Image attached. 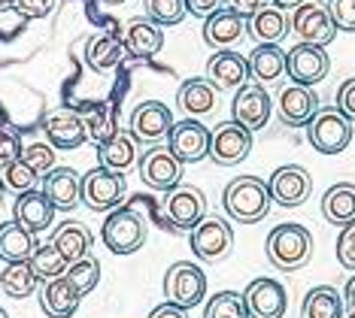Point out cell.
<instances>
[{"mask_svg": "<svg viewBox=\"0 0 355 318\" xmlns=\"http://www.w3.org/2000/svg\"><path fill=\"white\" fill-rule=\"evenodd\" d=\"M222 203H225V212L240 224H255L261 222L264 215L270 212V188L264 179L258 176H237L225 185V194H222Z\"/></svg>", "mask_w": 355, "mask_h": 318, "instance_id": "1", "label": "cell"}, {"mask_svg": "<svg viewBox=\"0 0 355 318\" xmlns=\"http://www.w3.org/2000/svg\"><path fill=\"white\" fill-rule=\"evenodd\" d=\"M313 258V233L304 224L286 222L277 224L268 236V260L282 273H295L310 264Z\"/></svg>", "mask_w": 355, "mask_h": 318, "instance_id": "2", "label": "cell"}, {"mask_svg": "<svg viewBox=\"0 0 355 318\" xmlns=\"http://www.w3.org/2000/svg\"><path fill=\"white\" fill-rule=\"evenodd\" d=\"M306 140L319 154H340L352 143V121L337 106H328V109L319 106V112L306 125Z\"/></svg>", "mask_w": 355, "mask_h": 318, "instance_id": "3", "label": "cell"}, {"mask_svg": "<svg viewBox=\"0 0 355 318\" xmlns=\"http://www.w3.org/2000/svg\"><path fill=\"white\" fill-rule=\"evenodd\" d=\"M103 246H107L112 255H134L137 249H143L146 242V224L137 215L134 209H112L107 215V222L101 227Z\"/></svg>", "mask_w": 355, "mask_h": 318, "instance_id": "4", "label": "cell"}, {"mask_svg": "<svg viewBox=\"0 0 355 318\" xmlns=\"http://www.w3.org/2000/svg\"><path fill=\"white\" fill-rule=\"evenodd\" d=\"M125 194H128V185L119 170H110L101 164L83 176V203L94 212L116 209L125 200Z\"/></svg>", "mask_w": 355, "mask_h": 318, "instance_id": "5", "label": "cell"}, {"mask_svg": "<svg viewBox=\"0 0 355 318\" xmlns=\"http://www.w3.org/2000/svg\"><path fill=\"white\" fill-rule=\"evenodd\" d=\"M252 152V130L240 121H222L209 130V158L219 167H234L249 158Z\"/></svg>", "mask_w": 355, "mask_h": 318, "instance_id": "6", "label": "cell"}, {"mask_svg": "<svg viewBox=\"0 0 355 318\" xmlns=\"http://www.w3.org/2000/svg\"><path fill=\"white\" fill-rule=\"evenodd\" d=\"M182 161L167 149V145H149L140 158V179L152 191H173L182 182Z\"/></svg>", "mask_w": 355, "mask_h": 318, "instance_id": "7", "label": "cell"}, {"mask_svg": "<svg viewBox=\"0 0 355 318\" xmlns=\"http://www.w3.org/2000/svg\"><path fill=\"white\" fill-rule=\"evenodd\" d=\"M288 28L295 30V37L301 43H313V46H328L337 37V24L331 19L328 6L313 3V0H304L301 6H295Z\"/></svg>", "mask_w": 355, "mask_h": 318, "instance_id": "8", "label": "cell"}, {"mask_svg": "<svg viewBox=\"0 0 355 318\" xmlns=\"http://www.w3.org/2000/svg\"><path fill=\"white\" fill-rule=\"evenodd\" d=\"M164 218L176 231H191L207 218V197L195 185H176L164 197Z\"/></svg>", "mask_w": 355, "mask_h": 318, "instance_id": "9", "label": "cell"}, {"mask_svg": "<svg viewBox=\"0 0 355 318\" xmlns=\"http://www.w3.org/2000/svg\"><path fill=\"white\" fill-rule=\"evenodd\" d=\"M131 136L137 143H146V145H161L167 140L173 127V112L167 109V103L161 100H140L131 112Z\"/></svg>", "mask_w": 355, "mask_h": 318, "instance_id": "10", "label": "cell"}, {"mask_svg": "<svg viewBox=\"0 0 355 318\" xmlns=\"http://www.w3.org/2000/svg\"><path fill=\"white\" fill-rule=\"evenodd\" d=\"M164 294L171 303L182 306V309H191L198 306L207 294V276L200 267L189 264V260H180V264L167 267L164 273Z\"/></svg>", "mask_w": 355, "mask_h": 318, "instance_id": "11", "label": "cell"}, {"mask_svg": "<svg viewBox=\"0 0 355 318\" xmlns=\"http://www.w3.org/2000/svg\"><path fill=\"white\" fill-rule=\"evenodd\" d=\"M234 249V231L225 218H204L198 227H191V251L204 264H219Z\"/></svg>", "mask_w": 355, "mask_h": 318, "instance_id": "12", "label": "cell"}, {"mask_svg": "<svg viewBox=\"0 0 355 318\" xmlns=\"http://www.w3.org/2000/svg\"><path fill=\"white\" fill-rule=\"evenodd\" d=\"M331 70V58L325 46L313 43H297L295 48L286 52V73L297 85H319Z\"/></svg>", "mask_w": 355, "mask_h": 318, "instance_id": "13", "label": "cell"}, {"mask_svg": "<svg viewBox=\"0 0 355 318\" xmlns=\"http://www.w3.org/2000/svg\"><path fill=\"white\" fill-rule=\"evenodd\" d=\"M319 112V94L313 85H282L277 94V116L286 127H306Z\"/></svg>", "mask_w": 355, "mask_h": 318, "instance_id": "14", "label": "cell"}, {"mask_svg": "<svg viewBox=\"0 0 355 318\" xmlns=\"http://www.w3.org/2000/svg\"><path fill=\"white\" fill-rule=\"evenodd\" d=\"M167 149H171L182 164H198L209 158V127H204L198 118L173 121L171 134H167Z\"/></svg>", "mask_w": 355, "mask_h": 318, "instance_id": "15", "label": "cell"}, {"mask_svg": "<svg viewBox=\"0 0 355 318\" xmlns=\"http://www.w3.org/2000/svg\"><path fill=\"white\" fill-rule=\"evenodd\" d=\"M268 188H270V197L277 206L295 209V206H301V203H306V197L313 194V176L297 164H286V167L273 170Z\"/></svg>", "mask_w": 355, "mask_h": 318, "instance_id": "16", "label": "cell"}, {"mask_svg": "<svg viewBox=\"0 0 355 318\" xmlns=\"http://www.w3.org/2000/svg\"><path fill=\"white\" fill-rule=\"evenodd\" d=\"M231 112H234V121H240L243 127H249L255 134V130H261L264 125L270 121V112H273V100L268 94V88L264 85H240L237 94H234V103H231Z\"/></svg>", "mask_w": 355, "mask_h": 318, "instance_id": "17", "label": "cell"}, {"mask_svg": "<svg viewBox=\"0 0 355 318\" xmlns=\"http://www.w3.org/2000/svg\"><path fill=\"white\" fill-rule=\"evenodd\" d=\"M249 318H282L288 306L286 288L277 279H252L243 291Z\"/></svg>", "mask_w": 355, "mask_h": 318, "instance_id": "18", "label": "cell"}, {"mask_svg": "<svg viewBox=\"0 0 355 318\" xmlns=\"http://www.w3.org/2000/svg\"><path fill=\"white\" fill-rule=\"evenodd\" d=\"M122 43H125V55L131 61H149L164 48V30L161 24H155L152 19H131L122 34Z\"/></svg>", "mask_w": 355, "mask_h": 318, "instance_id": "19", "label": "cell"}, {"mask_svg": "<svg viewBox=\"0 0 355 318\" xmlns=\"http://www.w3.org/2000/svg\"><path fill=\"white\" fill-rule=\"evenodd\" d=\"M207 79L219 91H234L249 82V58L231 48H216V55L207 61Z\"/></svg>", "mask_w": 355, "mask_h": 318, "instance_id": "20", "label": "cell"}, {"mask_svg": "<svg viewBox=\"0 0 355 318\" xmlns=\"http://www.w3.org/2000/svg\"><path fill=\"white\" fill-rule=\"evenodd\" d=\"M43 134L55 149H79L88 140L85 121L73 109H52L43 118Z\"/></svg>", "mask_w": 355, "mask_h": 318, "instance_id": "21", "label": "cell"}, {"mask_svg": "<svg viewBox=\"0 0 355 318\" xmlns=\"http://www.w3.org/2000/svg\"><path fill=\"white\" fill-rule=\"evenodd\" d=\"M43 194L55 203V209H76L83 203V176L73 167H52L43 176Z\"/></svg>", "mask_w": 355, "mask_h": 318, "instance_id": "22", "label": "cell"}, {"mask_svg": "<svg viewBox=\"0 0 355 318\" xmlns=\"http://www.w3.org/2000/svg\"><path fill=\"white\" fill-rule=\"evenodd\" d=\"M243 37H246V19L240 12H234L231 6L228 10L219 6L204 19V43L209 48H231Z\"/></svg>", "mask_w": 355, "mask_h": 318, "instance_id": "23", "label": "cell"}, {"mask_svg": "<svg viewBox=\"0 0 355 318\" xmlns=\"http://www.w3.org/2000/svg\"><path fill=\"white\" fill-rule=\"evenodd\" d=\"M55 203L46 197L43 191H25V194H19L15 197V206H12V215H15V222H21L28 227V231H49L52 227V218H55Z\"/></svg>", "mask_w": 355, "mask_h": 318, "instance_id": "24", "label": "cell"}, {"mask_svg": "<svg viewBox=\"0 0 355 318\" xmlns=\"http://www.w3.org/2000/svg\"><path fill=\"white\" fill-rule=\"evenodd\" d=\"M79 300H83V294L73 288V282L67 276H58V279H49L43 285L40 306L49 318H70L79 309Z\"/></svg>", "mask_w": 355, "mask_h": 318, "instance_id": "25", "label": "cell"}, {"mask_svg": "<svg viewBox=\"0 0 355 318\" xmlns=\"http://www.w3.org/2000/svg\"><path fill=\"white\" fill-rule=\"evenodd\" d=\"M282 76H286V52L279 43H258L249 55V79H255L258 85H273Z\"/></svg>", "mask_w": 355, "mask_h": 318, "instance_id": "26", "label": "cell"}, {"mask_svg": "<svg viewBox=\"0 0 355 318\" xmlns=\"http://www.w3.org/2000/svg\"><path fill=\"white\" fill-rule=\"evenodd\" d=\"M40 246L37 233L28 231L21 222H3L0 224V260L6 264H15V260H31L34 249Z\"/></svg>", "mask_w": 355, "mask_h": 318, "instance_id": "27", "label": "cell"}, {"mask_svg": "<svg viewBox=\"0 0 355 318\" xmlns=\"http://www.w3.org/2000/svg\"><path fill=\"white\" fill-rule=\"evenodd\" d=\"M176 103L185 116H207V112L216 109V85L209 82L207 76H191L185 79L176 91Z\"/></svg>", "mask_w": 355, "mask_h": 318, "instance_id": "28", "label": "cell"}, {"mask_svg": "<svg viewBox=\"0 0 355 318\" xmlns=\"http://www.w3.org/2000/svg\"><path fill=\"white\" fill-rule=\"evenodd\" d=\"M322 215L328 224L346 227L355 222V185L352 182H337L331 185L322 197Z\"/></svg>", "mask_w": 355, "mask_h": 318, "instance_id": "29", "label": "cell"}, {"mask_svg": "<svg viewBox=\"0 0 355 318\" xmlns=\"http://www.w3.org/2000/svg\"><path fill=\"white\" fill-rule=\"evenodd\" d=\"M246 30H249V37H252L255 43H279V39L288 34V19H286V12H282L279 6L264 3L261 10L246 21Z\"/></svg>", "mask_w": 355, "mask_h": 318, "instance_id": "30", "label": "cell"}, {"mask_svg": "<svg viewBox=\"0 0 355 318\" xmlns=\"http://www.w3.org/2000/svg\"><path fill=\"white\" fill-rule=\"evenodd\" d=\"M52 246L67 258V264H76L92 251V231L83 222H64L52 236Z\"/></svg>", "mask_w": 355, "mask_h": 318, "instance_id": "31", "label": "cell"}, {"mask_svg": "<svg viewBox=\"0 0 355 318\" xmlns=\"http://www.w3.org/2000/svg\"><path fill=\"white\" fill-rule=\"evenodd\" d=\"M98 161H101L103 167L125 173V170L137 161V140L131 136V130H128V134L116 130L110 140H103V143L98 145Z\"/></svg>", "mask_w": 355, "mask_h": 318, "instance_id": "32", "label": "cell"}, {"mask_svg": "<svg viewBox=\"0 0 355 318\" xmlns=\"http://www.w3.org/2000/svg\"><path fill=\"white\" fill-rule=\"evenodd\" d=\"M346 300L334 285H319L301 303V318H343Z\"/></svg>", "mask_w": 355, "mask_h": 318, "instance_id": "33", "label": "cell"}, {"mask_svg": "<svg viewBox=\"0 0 355 318\" xmlns=\"http://www.w3.org/2000/svg\"><path fill=\"white\" fill-rule=\"evenodd\" d=\"M125 58V43L122 37H92L85 46V64L94 73H110L119 67Z\"/></svg>", "mask_w": 355, "mask_h": 318, "instance_id": "34", "label": "cell"}, {"mask_svg": "<svg viewBox=\"0 0 355 318\" xmlns=\"http://www.w3.org/2000/svg\"><path fill=\"white\" fill-rule=\"evenodd\" d=\"M37 282H40V279H37L34 267H31L28 260H15V264H6V270L0 273V288H3V294H6V297H15V300L34 294Z\"/></svg>", "mask_w": 355, "mask_h": 318, "instance_id": "35", "label": "cell"}, {"mask_svg": "<svg viewBox=\"0 0 355 318\" xmlns=\"http://www.w3.org/2000/svg\"><path fill=\"white\" fill-rule=\"evenodd\" d=\"M28 264L34 267V273H37V279H40V282L58 279V276H64V273H67V267H70V264H67V258H64L61 251L52 246V242H46V246H37Z\"/></svg>", "mask_w": 355, "mask_h": 318, "instance_id": "36", "label": "cell"}, {"mask_svg": "<svg viewBox=\"0 0 355 318\" xmlns=\"http://www.w3.org/2000/svg\"><path fill=\"white\" fill-rule=\"evenodd\" d=\"M0 179H3L6 191H12L15 197H19V194H25V191H34L37 185L43 182V176H40L25 158L10 161V164L3 167V173H0Z\"/></svg>", "mask_w": 355, "mask_h": 318, "instance_id": "37", "label": "cell"}, {"mask_svg": "<svg viewBox=\"0 0 355 318\" xmlns=\"http://www.w3.org/2000/svg\"><path fill=\"white\" fill-rule=\"evenodd\" d=\"M85 121V134H88V140L92 143H103V140H110L112 134H116V109H112L110 103H98V106H92L88 109V116H83Z\"/></svg>", "mask_w": 355, "mask_h": 318, "instance_id": "38", "label": "cell"}, {"mask_svg": "<svg viewBox=\"0 0 355 318\" xmlns=\"http://www.w3.org/2000/svg\"><path fill=\"white\" fill-rule=\"evenodd\" d=\"M204 318H249L243 294H237V291H219V294H213L204 306Z\"/></svg>", "mask_w": 355, "mask_h": 318, "instance_id": "39", "label": "cell"}, {"mask_svg": "<svg viewBox=\"0 0 355 318\" xmlns=\"http://www.w3.org/2000/svg\"><path fill=\"white\" fill-rule=\"evenodd\" d=\"M64 276H67V279L73 282V288L85 297V294H92L101 282V260L98 258H83V260H76V264H70Z\"/></svg>", "mask_w": 355, "mask_h": 318, "instance_id": "40", "label": "cell"}, {"mask_svg": "<svg viewBox=\"0 0 355 318\" xmlns=\"http://www.w3.org/2000/svg\"><path fill=\"white\" fill-rule=\"evenodd\" d=\"M185 15H189L185 0H146V19L161 24V28H173Z\"/></svg>", "mask_w": 355, "mask_h": 318, "instance_id": "41", "label": "cell"}, {"mask_svg": "<svg viewBox=\"0 0 355 318\" xmlns=\"http://www.w3.org/2000/svg\"><path fill=\"white\" fill-rule=\"evenodd\" d=\"M21 158H25L40 176H46V173H49V170L55 167V145H52L49 140L31 143V145H25V149H21Z\"/></svg>", "mask_w": 355, "mask_h": 318, "instance_id": "42", "label": "cell"}, {"mask_svg": "<svg viewBox=\"0 0 355 318\" xmlns=\"http://www.w3.org/2000/svg\"><path fill=\"white\" fill-rule=\"evenodd\" d=\"M328 12L334 19L337 30L355 34V0H328Z\"/></svg>", "mask_w": 355, "mask_h": 318, "instance_id": "43", "label": "cell"}, {"mask_svg": "<svg viewBox=\"0 0 355 318\" xmlns=\"http://www.w3.org/2000/svg\"><path fill=\"white\" fill-rule=\"evenodd\" d=\"M337 260H340L343 270L355 273V222L346 224L340 236H337Z\"/></svg>", "mask_w": 355, "mask_h": 318, "instance_id": "44", "label": "cell"}, {"mask_svg": "<svg viewBox=\"0 0 355 318\" xmlns=\"http://www.w3.org/2000/svg\"><path fill=\"white\" fill-rule=\"evenodd\" d=\"M15 158H21V140H19V134L10 130V127H0V167H6Z\"/></svg>", "mask_w": 355, "mask_h": 318, "instance_id": "45", "label": "cell"}, {"mask_svg": "<svg viewBox=\"0 0 355 318\" xmlns=\"http://www.w3.org/2000/svg\"><path fill=\"white\" fill-rule=\"evenodd\" d=\"M12 10L21 19H46L52 12V0H15Z\"/></svg>", "mask_w": 355, "mask_h": 318, "instance_id": "46", "label": "cell"}, {"mask_svg": "<svg viewBox=\"0 0 355 318\" xmlns=\"http://www.w3.org/2000/svg\"><path fill=\"white\" fill-rule=\"evenodd\" d=\"M334 106H337V109H340L349 121H355V76L346 79V82L337 88V103H334Z\"/></svg>", "mask_w": 355, "mask_h": 318, "instance_id": "47", "label": "cell"}, {"mask_svg": "<svg viewBox=\"0 0 355 318\" xmlns=\"http://www.w3.org/2000/svg\"><path fill=\"white\" fill-rule=\"evenodd\" d=\"M222 6V0H185V10L198 19H207L209 12H216Z\"/></svg>", "mask_w": 355, "mask_h": 318, "instance_id": "48", "label": "cell"}, {"mask_svg": "<svg viewBox=\"0 0 355 318\" xmlns=\"http://www.w3.org/2000/svg\"><path fill=\"white\" fill-rule=\"evenodd\" d=\"M149 318H189V309H182V306H176V303H161V306H155L149 312Z\"/></svg>", "mask_w": 355, "mask_h": 318, "instance_id": "49", "label": "cell"}, {"mask_svg": "<svg viewBox=\"0 0 355 318\" xmlns=\"http://www.w3.org/2000/svg\"><path fill=\"white\" fill-rule=\"evenodd\" d=\"M228 3H231L234 12H240V15H243V19L249 21V19H252V15L264 6V0H228Z\"/></svg>", "mask_w": 355, "mask_h": 318, "instance_id": "50", "label": "cell"}, {"mask_svg": "<svg viewBox=\"0 0 355 318\" xmlns=\"http://www.w3.org/2000/svg\"><path fill=\"white\" fill-rule=\"evenodd\" d=\"M343 300H346V306L355 309V276L349 282H346V291H343Z\"/></svg>", "mask_w": 355, "mask_h": 318, "instance_id": "51", "label": "cell"}, {"mask_svg": "<svg viewBox=\"0 0 355 318\" xmlns=\"http://www.w3.org/2000/svg\"><path fill=\"white\" fill-rule=\"evenodd\" d=\"M273 6H279V10H295V6H301L304 0H270Z\"/></svg>", "mask_w": 355, "mask_h": 318, "instance_id": "52", "label": "cell"}, {"mask_svg": "<svg viewBox=\"0 0 355 318\" xmlns=\"http://www.w3.org/2000/svg\"><path fill=\"white\" fill-rule=\"evenodd\" d=\"M12 3H15V0H0V12H6V10H12Z\"/></svg>", "mask_w": 355, "mask_h": 318, "instance_id": "53", "label": "cell"}, {"mask_svg": "<svg viewBox=\"0 0 355 318\" xmlns=\"http://www.w3.org/2000/svg\"><path fill=\"white\" fill-rule=\"evenodd\" d=\"M3 191H6V185H3V179H0V197H3Z\"/></svg>", "mask_w": 355, "mask_h": 318, "instance_id": "54", "label": "cell"}, {"mask_svg": "<svg viewBox=\"0 0 355 318\" xmlns=\"http://www.w3.org/2000/svg\"><path fill=\"white\" fill-rule=\"evenodd\" d=\"M0 318H10V315H6V309H3V306H0Z\"/></svg>", "mask_w": 355, "mask_h": 318, "instance_id": "55", "label": "cell"}, {"mask_svg": "<svg viewBox=\"0 0 355 318\" xmlns=\"http://www.w3.org/2000/svg\"><path fill=\"white\" fill-rule=\"evenodd\" d=\"M107 3H125V0H107Z\"/></svg>", "mask_w": 355, "mask_h": 318, "instance_id": "56", "label": "cell"}, {"mask_svg": "<svg viewBox=\"0 0 355 318\" xmlns=\"http://www.w3.org/2000/svg\"><path fill=\"white\" fill-rule=\"evenodd\" d=\"M346 318H355V309H349V315H346Z\"/></svg>", "mask_w": 355, "mask_h": 318, "instance_id": "57", "label": "cell"}]
</instances>
